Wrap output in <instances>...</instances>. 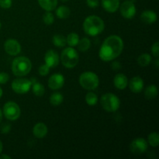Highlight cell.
Listing matches in <instances>:
<instances>
[{
	"label": "cell",
	"instance_id": "cell-13",
	"mask_svg": "<svg viewBox=\"0 0 159 159\" xmlns=\"http://www.w3.org/2000/svg\"><path fill=\"white\" fill-rule=\"evenodd\" d=\"M45 64L50 68H56L59 64V55L54 50H49L46 52L44 56Z\"/></svg>",
	"mask_w": 159,
	"mask_h": 159
},
{
	"label": "cell",
	"instance_id": "cell-5",
	"mask_svg": "<svg viewBox=\"0 0 159 159\" xmlns=\"http://www.w3.org/2000/svg\"><path fill=\"white\" fill-rule=\"evenodd\" d=\"M99 83V77L93 71H85L79 77V84L83 89L87 90H94Z\"/></svg>",
	"mask_w": 159,
	"mask_h": 159
},
{
	"label": "cell",
	"instance_id": "cell-30",
	"mask_svg": "<svg viewBox=\"0 0 159 159\" xmlns=\"http://www.w3.org/2000/svg\"><path fill=\"white\" fill-rule=\"evenodd\" d=\"M43 20L46 25H51L54 21V15L49 11H46V12L43 14Z\"/></svg>",
	"mask_w": 159,
	"mask_h": 159
},
{
	"label": "cell",
	"instance_id": "cell-17",
	"mask_svg": "<svg viewBox=\"0 0 159 159\" xmlns=\"http://www.w3.org/2000/svg\"><path fill=\"white\" fill-rule=\"evenodd\" d=\"M48 127L43 123H38L33 128V134L37 138H43L48 134Z\"/></svg>",
	"mask_w": 159,
	"mask_h": 159
},
{
	"label": "cell",
	"instance_id": "cell-16",
	"mask_svg": "<svg viewBox=\"0 0 159 159\" xmlns=\"http://www.w3.org/2000/svg\"><path fill=\"white\" fill-rule=\"evenodd\" d=\"M113 84L118 89H124L127 88V85H128V80H127V76L121 73L116 75L114 79H113Z\"/></svg>",
	"mask_w": 159,
	"mask_h": 159
},
{
	"label": "cell",
	"instance_id": "cell-42",
	"mask_svg": "<svg viewBox=\"0 0 159 159\" xmlns=\"http://www.w3.org/2000/svg\"><path fill=\"white\" fill-rule=\"evenodd\" d=\"M61 2H67L68 0H61Z\"/></svg>",
	"mask_w": 159,
	"mask_h": 159
},
{
	"label": "cell",
	"instance_id": "cell-12",
	"mask_svg": "<svg viewBox=\"0 0 159 159\" xmlns=\"http://www.w3.org/2000/svg\"><path fill=\"white\" fill-rule=\"evenodd\" d=\"M65 84V78L61 74H54L48 79V86L53 90L62 88Z\"/></svg>",
	"mask_w": 159,
	"mask_h": 159
},
{
	"label": "cell",
	"instance_id": "cell-4",
	"mask_svg": "<svg viewBox=\"0 0 159 159\" xmlns=\"http://www.w3.org/2000/svg\"><path fill=\"white\" fill-rule=\"evenodd\" d=\"M79 60V56L76 50L72 47L67 48L63 50L61 55V63L65 68H73L78 65Z\"/></svg>",
	"mask_w": 159,
	"mask_h": 159
},
{
	"label": "cell",
	"instance_id": "cell-24",
	"mask_svg": "<svg viewBox=\"0 0 159 159\" xmlns=\"http://www.w3.org/2000/svg\"><path fill=\"white\" fill-rule=\"evenodd\" d=\"M64 97L61 93H54L50 97V102L52 106H59L62 103Z\"/></svg>",
	"mask_w": 159,
	"mask_h": 159
},
{
	"label": "cell",
	"instance_id": "cell-9",
	"mask_svg": "<svg viewBox=\"0 0 159 159\" xmlns=\"http://www.w3.org/2000/svg\"><path fill=\"white\" fill-rule=\"evenodd\" d=\"M120 11L122 16L125 19H132L136 14V6L134 0H127L120 7Z\"/></svg>",
	"mask_w": 159,
	"mask_h": 159
},
{
	"label": "cell",
	"instance_id": "cell-29",
	"mask_svg": "<svg viewBox=\"0 0 159 159\" xmlns=\"http://www.w3.org/2000/svg\"><path fill=\"white\" fill-rule=\"evenodd\" d=\"M148 142L152 147H158L159 144V137L157 132H152L148 135Z\"/></svg>",
	"mask_w": 159,
	"mask_h": 159
},
{
	"label": "cell",
	"instance_id": "cell-3",
	"mask_svg": "<svg viewBox=\"0 0 159 159\" xmlns=\"http://www.w3.org/2000/svg\"><path fill=\"white\" fill-rule=\"evenodd\" d=\"M32 68L30 60L26 57H17L13 60L12 64V71L15 75L22 77L30 73Z\"/></svg>",
	"mask_w": 159,
	"mask_h": 159
},
{
	"label": "cell",
	"instance_id": "cell-14",
	"mask_svg": "<svg viewBox=\"0 0 159 159\" xmlns=\"http://www.w3.org/2000/svg\"><path fill=\"white\" fill-rule=\"evenodd\" d=\"M129 87L132 93H141L144 88V81L139 76H135L130 79V82H129Z\"/></svg>",
	"mask_w": 159,
	"mask_h": 159
},
{
	"label": "cell",
	"instance_id": "cell-32",
	"mask_svg": "<svg viewBox=\"0 0 159 159\" xmlns=\"http://www.w3.org/2000/svg\"><path fill=\"white\" fill-rule=\"evenodd\" d=\"M151 51L152 53L153 54V55L155 57H158L159 56V43L158 41H156L155 43H153V45L152 46L151 48Z\"/></svg>",
	"mask_w": 159,
	"mask_h": 159
},
{
	"label": "cell",
	"instance_id": "cell-35",
	"mask_svg": "<svg viewBox=\"0 0 159 159\" xmlns=\"http://www.w3.org/2000/svg\"><path fill=\"white\" fill-rule=\"evenodd\" d=\"M86 2L90 8H96L99 5V0H86Z\"/></svg>",
	"mask_w": 159,
	"mask_h": 159
},
{
	"label": "cell",
	"instance_id": "cell-36",
	"mask_svg": "<svg viewBox=\"0 0 159 159\" xmlns=\"http://www.w3.org/2000/svg\"><path fill=\"white\" fill-rule=\"evenodd\" d=\"M10 130H11V126L9 125V124H4V125L2 127L1 131L2 133L3 134H7L9 133Z\"/></svg>",
	"mask_w": 159,
	"mask_h": 159
},
{
	"label": "cell",
	"instance_id": "cell-43",
	"mask_svg": "<svg viewBox=\"0 0 159 159\" xmlns=\"http://www.w3.org/2000/svg\"><path fill=\"white\" fill-rule=\"evenodd\" d=\"M1 26H2V24H1V23H0V29H1Z\"/></svg>",
	"mask_w": 159,
	"mask_h": 159
},
{
	"label": "cell",
	"instance_id": "cell-2",
	"mask_svg": "<svg viewBox=\"0 0 159 159\" xmlns=\"http://www.w3.org/2000/svg\"><path fill=\"white\" fill-rule=\"evenodd\" d=\"M105 24L103 20L97 16H89L85 20L83 23V30L88 35L95 37L104 30Z\"/></svg>",
	"mask_w": 159,
	"mask_h": 159
},
{
	"label": "cell",
	"instance_id": "cell-34",
	"mask_svg": "<svg viewBox=\"0 0 159 159\" xmlns=\"http://www.w3.org/2000/svg\"><path fill=\"white\" fill-rule=\"evenodd\" d=\"M9 75L6 72H0V84H6L9 81Z\"/></svg>",
	"mask_w": 159,
	"mask_h": 159
},
{
	"label": "cell",
	"instance_id": "cell-19",
	"mask_svg": "<svg viewBox=\"0 0 159 159\" xmlns=\"http://www.w3.org/2000/svg\"><path fill=\"white\" fill-rule=\"evenodd\" d=\"M38 3L42 9L51 12L57 7V0H38Z\"/></svg>",
	"mask_w": 159,
	"mask_h": 159
},
{
	"label": "cell",
	"instance_id": "cell-10",
	"mask_svg": "<svg viewBox=\"0 0 159 159\" xmlns=\"http://www.w3.org/2000/svg\"><path fill=\"white\" fill-rule=\"evenodd\" d=\"M148 149V143L144 138H138L134 140L130 144V152L135 155L144 153Z\"/></svg>",
	"mask_w": 159,
	"mask_h": 159
},
{
	"label": "cell",
	"instance_id": "cell-6",
	"mask_svg": "<svg viewBox=\"0 0 159 159\" xmlns=\"http://www.w3.org/2000/svg\"><path fill=\"white\" fill-rule=\"evenodd\" d=\"M101 105L103 110L107 112H116L120 107V100L113 93H106L100 99Z\"/></svg>",
	"mask_w": 159,
	"mask_h": 159
},
{
	"label": "cell",
	"instance_id": "cell-41",
	"mask_svg": "<svg viewBox=\"0 0 159 159\" xmlns=\"http://www.w3.org/2000/svg\"><path fill=\"white\" fill-rule=\"evenodd\" d=\"M2 89L1 87H0V98L2 97Z\"/></svg>",
	"mask_w": 159,
	"mask_h": 159
},
{
	"label": "cell",
	"instance_id": "cell-38",
	"mask_svg": "<svg viewBox=\"0 0 159 159\" xmlns=\"http://www.w3.org/2000/svg\"><path fill=\"white\" fill-rule=\"evenodd\" d=\"M0 159H11V157L6 155H2L0 156Z\"/></svg>",
	"mask_w": 159,
	"mask_h": 159
},
{
	"label": "cell",
	"instance_id": "cell-20",
	"mask_svg": "<svg viewBox=\"0 0 159 159\" xmlns=\"http://www.w3.org/2000/svg\"><path fill=\"white\" fill-rule=\"evenodd\" d=\"M158 93V88H157L155 85H151L145 89V91H144V96H145L146 99H153L157 97Z\"/></svg>",
	"mask_w": 159,
	"mask_h": 159
},
{
	"label": "cell",
	"instance_id": "cell-26",
	"mask_svg": "<svg viewBox=\"0 0 159 159\" xmlns=\"http://www.w3.org/2000/svg\"><path fill=\"white\" fill-rule=\"evenodd\" d=\"M79 41V37L75 33H71L68 35L66 38V42L70 47L77 46L78 43Z\"/></svg>",
	"mask_w": 159,
	"mask_h": 159
},
{
	"label": "cell",
	"instance_id": "cell-25",
	"mask_svg": "<svg viewBox=\"0 0 159 159\" xmlns=\"http://www.w3.org/2000/svg\"><path fill=\"white\" fill-rule=\"evenodd\" d=\"M152 61V56L148 54H142L138 57V63L141 67H147Z\"/></svg>",
	"mask_w": 159,
	"mask_h": 159
},
{
	"label": "cell",
	"instance_id": "cell-28",
	"mask_svg": "<svg viewBox=\"0 0 159 159\" xmlns=\"http://www.w3.org/2000/svg\"><path fill=\"white\" fill-rule=\"evenodd\" d=\"M85 101H86V103L89 106H95L97 103L98 97L96 93H93V92H89L85 96Z\"/></svg>",
	"mask_w": 159,
	"mask_h": 159
},
{
	"label": "cell",
	"instance_id": "cell-27",
	"mask_svg": "<svg viewBox=\"0 0 159 159\" xmlns=\"http://www.w3.org/2000/svg\"><path fill=\"white\" fill-rule=\"evenodd\" d=\"M78 47H79V50L80 51H86L89 49L90 46H91V42H90L89 39L86 38V37H84L82 40H79V43H78Z\"/></svg>",
	"mask_w": 159,
	"mask_h": 159
},
{
	"label": "cell",
	"instance_id": "cell-39",
	"mask_svg": "<svg viewBox=\"0 0 159 159\" xmlns=\"http://www.w3.org/2000/svg\"><path fill=\"white\" fill-rule=\"evenodd\" d=\"M2 148H3L2 143V141H0V154H1L2 152Z\"/></svg>",
	"mask_w": 159,
	"mask_h": 159
},
{
	"label": "cell",
	"instance_id": "cell-15",
	"mask_svg": "<svg viewBox=\"0 0 159 159\" xmlns=\"http://www.w3.org/2000/svg\"><path fill=\"white\" fill-rule=\"evenodd\" d=\"M102 8L108 12H115L120 7L119 0H101Z\"/></svg>",
	"mask_w": 159,
	"mask_h": 159
},
{
	"label": "cell",
	"instance_id": "cell-8",
	"mask_svg": "<svg viewBox=\"0 0 159 159\" xmlns=\"http://www.w3.org/2000/svg\"><path fill=\"white\" fill-rule=\"evenodd\" d=\"M30 80L26 79H14L12 82V89L15 93L18 94H25L28 93L31 88Z\"/></svg>",
	"mask_w": 159,
	"mask_h": 159
},
{
	"label": "cell",
	"instance_id": "cell-31",
	"mask_svg": "<svg viewBox=\"0 0 159 159\" xmlns=\"http://www.w3.org/2000/svg\"><path fill=\"white\" fill-rule=\"evenodd\" d=\"M50 72V68L44 64V65H40V68H39V74L42 76H46L49 74Z\"/></svg>",
	"mask_w": 159,
	"mask_h": 159
},
{
	"label": "cell",
	"instance_id": "cell-7",
	"mask_svg": "<svg viewBox=\"0 0 159 159\" xmlns=\"http://www.w3.org/2000/svg\"><path fill=\"white\" fill-rule=\"evenodd\" d=\"M21 110L18 104L12 101H9L3 107V114L5 117L11 121L16 120L20 116Z\"/></svg>",
	"mask_w": 159,
	"mask_h": 159
},
{
	"label": "cell",
	"instance_id": "cell-23",
	"mask_svg": "<svg viewBox=\"0 0 159 159\" xmlns=\"http://www.w3.org/2000/svg\"><path fill=\"white\" fill-rule=\"evenodd\" d=\"M52 42L56 47L64 48L66 45V38L61 34H55L52 38Z\"/></svg>",
	"mask_w": 159,
	"mask_h": 159
},
{
	"label": "cell",
	"instance_id": "cell-33",
	"mask_svg": "<svg viewBox=\"0 0 159 159\" xmlns=\"http://www.w3.org/2000/svg\"><path fill=\"white\" fill-rule=\"evenodd\" d=\"M0 6L2 9H9L12 6V0H0Z\"/></svg>",
	"mask_w": 159,
	"mask_h": 159
},
{
	"label": "cell",
	"instance_id": "cell-37",
	"mask_svg": "<svg viewBox=\"0 0 159 159\" xmlns=\"http://www.w3.org/2000/svg\"><path fill=\"white\" fill-rule=\"evenodd\" d=\"M112 68L113 70H118L121 68V65L118 61H115L112 64Z\"/></svg>",
	"mask_w": 159,
	"mask_h": 159
},
{
	"label": "cell",
	"instance_id": "cell-40",
	"mask_svg": "<svg viewBox=\"0 0 159 159\" xmlns=\"http://www.w3.org/2000/svg\"><path fill=\"white\" fill-rule=\"evenodd\" d=\"M2 120V112L1 109H0V123H1Z\"/></svg>",
	"mask_w": 159,
	"mask_h": 159
},
{
	"label": "cell",
	"instance_id": "cell-1",
	"mask_svg": "<svg viewBox=\"0 0 159 159\" xmlns=\"http://www.w3.org/2000/svg\"><path fill=\"white\" fill-rule=\"evenodd\" d=\"M124 50V41L116 35H112L107 37L103 42L99 50V55L103 61L114 60L120 55Z\"/></svg>",
	"mask_w": 159,
	"mask_h": 159
},
{
	"label": "cell",
	"instance_id": "cell-21",
	"mask_svg": "<svg viewBox=\"0 0 159 159\" xmlns=\"http://www.w3.org/2000/svg\"><path fill=\"white\" fill-rule=\"evenodd\" d=\"M71 10L65 6H61L56 9V16L59 19H67L70 16Z\"/></svg>",
	"mask_w": 159,
	"mask_h": 159
},
{
	"label": "cell",
	"instance_id": "cell-22",
	"mask_svg": "<svg viewBox=\"0 0 159 159\" xmlns=\"http://www.w3.org/2000/svg\"><path fill=\"white\" fill-rule=\"evenodd\" d=\"M32 90L33 93L36 96H38V97H40V96H43V94L45 93V88L41 83L37 82L35 83L32 84Z\"/></svg>",
	"mask_w": 159,
	"mask_h": 159
},
{
	"label": "cell",
	"instance_id": "cell-11",
	"mask_svg": "<svg viewBox=\"0 0 159 159\" xmlns=\"http://www.w3.org/2000/svg\"><path fill=\"white\" fill-rule=\"evenodd\" d=\"M4 49L9 55L16 56L21 51V46L15 39H9L5 42Z\"/></svg>",
	"mask_w": 159,
	"mask_h": 159
},
{
	"label": "cell",
	"instance_id": "cell-18",
	"mask_svg": "<svg viewBox=\"0 0 159 159\" xmlns=\"http://www.w3.org/2000/svg\"><path fill=\"white\" fill-rule=\"evenodd\" d=\"M141 20L146 24H153L157 21V14L154 11L145 10L141 14Z\"/></svg>",
	"mask_w": 159,
	"mask_h": 159
}]
</instances>
